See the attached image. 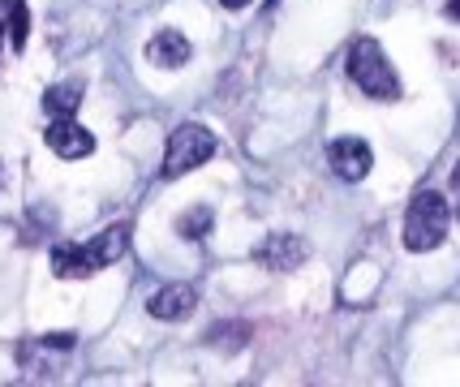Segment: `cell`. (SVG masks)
<instances>
[{
  "label": "cell",
  "instance_id": "cell-1",
  "mask_svg": "<svg viewBox=\"0 0 460 387\" xmlns=\"http://www.w3.org/2000/svg\"><path fill=\"white\" fill-rule=\"evenodd\" d=\"M447 224H452L447 198L435 194V189H421L418 198L409 203V211H404V245H409L413 254H426V250L443 245Z\"/></svg>",
  "mask_w": 460,
  "mask_h": 387
},
{
  "label": "cell",
  "instance_id": "cell-2",
  "mask_svg": "<svg viewBox=\"0 0 460 387\" xmlns=\"http://www.w3.org/2000/svg\"><path fill=\"white\" fill-rule=\"evenodd\" d=\"M349 78L358 82L370 100H401V78H396L387 52L375 40L353 43V52H349Z\"/></svg>",
  "mask_w": 460,
  "mask_h": 387
},
{
  "label": "cell",
  "instance_id": "cell-3",
  "mask_svg": "<svg viewBox=\"0 0 460 387\" xmlns=\"http://www.w3.org/2000/svg\"><path fill=\"white\" fill-rule=\"evenodd\" d=\"M216 155V134L211 129H202V125H181L172 129V138H168V151H164V181H177L185 172H194L199 163H207Z\"/></svg>",
  "mask_w": 460,
  "mask_h": 387
},
{
  "label": "cell",
  "instance_id": "cell-4",
  "mask_svg": "<svg viewBox=\"0 0 460 387\" xmlns=\"http://www.w3.org/2000/svg\"><path fill=\"white\" fill-rule=\"evenodd\" d=\"M327 163H332V172L341 177V181H361L366 172H370V146L361 143V138H336V143L327 146Z\"/></svg>",
  "mask_w": 460,
  "mask_h": 387
},
{
  "label": "cell",
  "instance_id": "cell-5",
  "mask_svg": "<svg viewBox=\"0 0 460 387\" xmlns=\"http://www.w3.org/2000/svg\"><path fill=\"white\" fill-rule=\"evenodd\" d=\"M305 254H310V245L301 242L297 233H271V237L254 250V259H259L262 267H271V271H293V267L305 263Z\"/></svg>",
  "mask_w": 460,
  "mask_h": 387
},
{
  "label": "cell",
  "instance_id": "cell-6",
  "mask_svg": "<svg viewBox=\"0 0 460 387\" xmlns=\"http://www.w3.org/2000/svg\"><path fill=\"white\" fill-rule=\"evenodd\" d=\"M48 146L57 151L60 160H86L91 151H95V138H91V129H82L74 117H57V121L48 125Z\"/></svg>",
  "mask_w": 460,
  "mask_h": 387
},
{
  "label": "cell",
  "instance_id": "cell-7",
  "mask_svg": "<svg viewBox=\"0 0 460 387\" xmlns=\"http://www.w3.org/2000/svg\"><path fill=\"white\" fill-rule=\"evenodd\" d=\"M194 306H199V297H194L190 285H164V288H155L151 302H146L151 319H160V323H181V319L194 314Z\"/></svg>",
  "mask_w": 460,
  "mask_h": 387
},
{
  "label": "cell",
  "instance_id": "cell-8",
  "mask_svg": "<svg viewBox=\"0 0 460 387\" xmlns=\"http://www.w3.org/2000/svg\"><path fill=\"white\" fill-rule=\"evenodd\" d=\"M146 61L155 65V69H181V65L190 61V40L181 31H160L155 40L146 43Z\"/></svg>",
  "mask_w": 460,
  "mask_h": 387
},
{
  "label": "cell",
  "instance_id": "cell-9",
  "mask_svg": "<svg viewBox=\"0 0 460 387\" xmlns=\"http://www.w3.org/2000/svg\"><path fill=\"white\" fill-rule=\"evenodd\" d=\"M86 254H91V263H95V267H112V263H120V259L129 254V224L103 228L95 242H86Z\"/></svg>",
  "mask_w": 460,
  "mask_h": 387
},
{
  "label": "cell",
  "instance_id": "cell-10",
  "mask_svg": "<svg viewBox=\"0 0 460 387\" xmlns=\"http://www.w3.org/2000/svg\"><path fill=\"white\" fill-rule=\"evenodd\" d=\"M52 271H57L60 280H86L91 271H100V267L91 263V254H86V245H65L60 242L52 250Z\"/></svg>",
  "mask_w": 460,
  "mask_h": 387
},
{
  "label": "cell",
  "instance_id": "cell-11",
  "mask_svg": "<svg viewBox=\"0 0 460 387\" xmlns=\"http://www.w3.org/2000/svg\"><path fill=\"white\" fill-rule=\"evenodd\" d=\"M82 103V86L78 82H60V86H48V95H43V108L52 112V117H74Z\"/></svg>",
  "mask_w": 460,
  "mask_h": 387
},
{
  "label": "cell",
  "instance_id": "cell-12",
  "mask_svg": "<svg viewBox=\"0 0 460 387\" xmlns=\"http://www.w3.org/2000/svg\"><path fill=\"white\" fill-rule=\"evenodd\" d=\"M211 224H216L211 207H190V211L177 220V233L185 237V242H202V237L211 233Z\"/></svg>",
  "mask_w": 460,
  "mask_h": 387
},
{
  "label": "cell",
  "instance_id": "cell-13",
  "mask_svg": "<svg viewBox=\"0 0 460 387\" xmlns=\"http://www.w3.org/2000/svg\"><path fill=\"white\" fill-rule=\"evenodd\" d=\"M26 31H31V18H26V0H9V43L13 48H26Z\"/></svg>",
  "mask_w": 460,
  "mask_h": 387
},
{
  "label": "cell",
  "instance_id": "cell-14",
  "mask_svg": "<svg viewBox=\"0 0 460 387\" xmlns=\"http://www.w3.org/2000/svg\"><path fill=\"white\" fill-rule=\"evenodd\" d=\"M224 9H245V4H254V0H220Z\"/></svg>",
  "mask_w": 460,
  "mask_h": 387
},
{
  "label": "cell",
  "instance_id": "cell-15",
  "mask_svg": "<svg viewBox=\"0 0 460 387\" xmlns=\"http://www.w3.org/2000/svg\"><path fill=\"white\" fill-rule=\"evenodd\" d=\"M452 181H456V189H460V163H456V172H452Z\"/></svg>",
  "mask_w": 460,
  "mask_h": 387
},
{
  "label": "cell",
  "instance_id": "cell-16",
  "mask_svg": "<svg viewBox=\"0 0 460 387\" xmlns=\"http://www.w3.org/2000/svg\"><path fill=\"white\" fill-rule=\"evenodd\" d=\"M456 220H460V198H456Z\"/></svg>",
  "mask_w": 460,
  "mask_h": 387
}]
</instances>
